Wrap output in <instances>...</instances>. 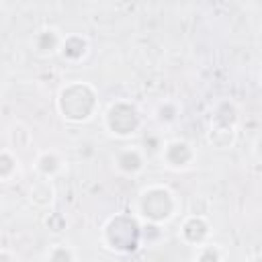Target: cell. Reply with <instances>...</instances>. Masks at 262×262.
<instances>
[{"instance_id": "cell-1", "label": "cell", "mask_w": 262, "mask_h": 262, "mask_svg": "<svg viewBox=\"0 0 262 262\" xmlns=\"http://www.w3.org/2000/svg\"><path fill=\"white\" fill-rule=\"evenodd\" d=\"M29 199L35 205H49L53 201V186H51L49 178H41V180L33 182L29 188Z\"/></svg>"}]
</instances>
